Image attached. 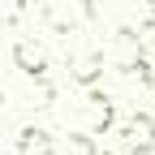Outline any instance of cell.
Returning a JSON list of instances; mask_svg holds the SVG:
<instances>
[{"mask_svg":"<svg viewBox=\"0 0 155 155\" xmlns=\"http://www.w3.org/2000/svg\"><path fill=\"white\" fill-rule=\"evenodd\" d=\"M121 138H125V151L129 155H151L155 151V121L147 112H134L129 121L121 125Z\"/></svg>","mask_w":155,"mask_h":155,"instance_id":"6da1fadb","label":"cell"},{"mask_svg":"<svg viewBox=\"0 0 155 155\" xmlns=\"http://www.w3.org/2000/svg\"><path fill=\"white\" fill-rule=\"evenodd\" d=\"M13 65L22 69L26 78H35V82H43L48 69H52V65H48V52L39 48L35 39H17V43H13Z\"/></svg>","mask_w":155,"mask_h":155,"instance_id":"7a4b0ae2","label":"cell"},{"mask_svg":"<svg viewBox=\"0 0 155 155\" xmlns=\"http://www.w3.org/2000/svg\"><path fill=\"white\" fill-rule=\"evenodd\" d=\"M17 155H52V134L39 125H26L17 134Z\"/></svg>","mask_w":155,"mask_h":155,"instance_id":"3957f363","label":"cell"},{"mask_svg":"<svg viewBox=\"0 0 155 155\" xmlns=\"http://www.w3.org/2000/svg\"><path fill=\"white\" fill-rule=\"evenodd\" d=\"M99 73H104V56H82V61H78V69H73V78H78L82 86H91Z\"/></svg>","mask_w":155,"mask_h":155,"instance_id":"277c9868","label":"cell"},{"mask_svg":"<svg viewBox=\"0 0 155 155\" xmlns=\"http://www.w3.org/2000/svg\"><path fill=\"white\" fill-rule=\"evenodd\" d=\"M91 155H112V151H99V147H95V151H91Z\"/></svg>","mask_w":155,"mask_h":155,"instance_id":"5b68a950","label":"cell"},{"mask_svg":"<svg viewBox=\"0 0 155 155\" xmlns=\"http://www.w3.org/2000/svg\"><path fill=\"white\" fill-rule=\"evenodd\" d=\"M26 5H30V0H26Z\"/></svg>","mask_w":155,"mask_h":155,"instance_id":"8992f818","label":"cell"}]
</instances>
